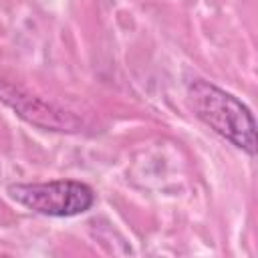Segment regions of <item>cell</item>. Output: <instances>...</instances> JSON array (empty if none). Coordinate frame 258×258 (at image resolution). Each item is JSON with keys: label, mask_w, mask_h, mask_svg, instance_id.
<instances>
[{"label": "cell", "mask_w": 258, "mask_h": 258, "mask_svg": "<svg viewBox=\"0 0 258 258\" xmlns=\"http://www.w3.org/2000/svg\"><path fill=\"white\" fill-rule=\"evenodd\" d=\"M0 101L6 103L16 115H20L22 119H26L28 123L42 127V129H50V131H77L79 129V121L54 107L44 103L42 99L26 93L22 87H18L16 83L0 77Z\"/></svg>", "instance_id": "cell-3"}, {"label": "cell", "mask_w": 258, "mask_h": 258, "mask_svg": "<svg viewBox=\"0 0 258 258\" xmlns=\"http://www.w3.org/2000/svg\"><path fill=\"white\" fill-rule=\"evenodd\" d=\"M187 97L194 113L210 129L242 151L256 153V121L242 101L208 81H194L187 87Z\"/></svg>", "instance_id": "cell-1"}, {"label": "cell", "mask_w": 258, "mask_h": 258, "mask_svg": "<svg viewBox=\"0 0 258 258\" xmlns=\"http://www.w3.org/2000/svg\"><path fill=\"white\" fill-rule=\"evenodd\" d=\"M8 194L18 204L28 210L54 216L69 218L87 212L95 204V194L87 183L75 179H54L46 183H16L8 187Z\"/></svg>", "instance_id": "cell-2"}]
</instances>
